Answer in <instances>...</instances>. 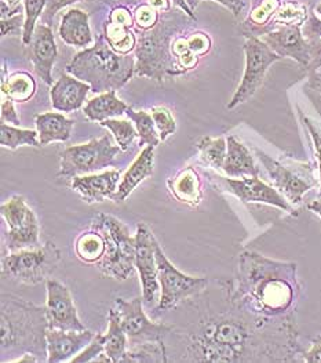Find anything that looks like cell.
I'll return each mask as SVG.
<instances>
[{"label": "cell", "instance_id": "cell-1", "mask_svg": "<svg viewBox=\"0 0 321 363\" xmlns=\"http://www.w3.org/2000/svg\"><path fill=\"white\" fill-rule=\"evenodd\" d=\"M209 287V286H207ZM182 304L196 318L164 337L170 361L238 363L295 362L299 347L294 316L270 319L239 307L229 294L228 281H215Z\"/></svg>", "mask_w": 321, "mask_h": 363}, {"label": "cell", "instance_id": "cell-2", "mask_svg": "<svg viewBox=\"0 0 321 363\" xmlns=\"http://www.w3.org/2000/svg\"><path fill=\"white\" fill-rule=\"evenodd\" d=\"M296 269L295 262L244 250L239 256L236 278L228 281L229 294L243 310L255 315L270 319L294 316L300 293Z\"/></svg>", "mask_w": 321, "mask_h": 363}, {"label": "cell", "instance_id": "cell-3", "mask_svg": "<svg viewBox=\"0 0 321 363\" xmlns=\"http://www.w3.org/2000/svg\"><path fill=\"white\" fill-rule=\"evenodd\" d=\"M0 320L1 355L33 354L40 362H47L49 322L46 307L35 306L11 294H3Z\"/></svg>", "mask_w": 321, "mask_h": 363}, {"label": "cell", "instance_id": "cell-4", "mask_svg": "<svg viewBox=\"0 0 321 363\" xmlns=\"http://www.w3.org/2000/svg\"><path fill=\"white\" fill-rule=\"evenodd\" d=\"M66 72L91 86L94 94L116 91L135 74V55L115 52L101 33L94 46L78 52L68 64Z\"/></svg>", "mask_w": 321, "mask_h": 363}, {"label": "cell", "instance_id": "cell-5", "mask_svg": "<svg viewBox=\"0 0 321 363\" xmlns=\"http://www.w3.org/2000/svg\"><path fill=\"white\" fill-rule=\"evenodd\" d=\"M196 23L181 9H171L160 26L138 36L135 46V75L163 83L165 77H180L171 54L173 40Z\"/></svg>", "mask_w": 321, "mask_h": 363}, {"label": "cell", "instance_id": "cell-6", "mask_svg": "<svg viewBox=\"0 0 321 363\" xmlns=\"http://www.w3.org/2000/svg\"><path fill=\"white\" fill-rule=\"evenodd\" d=\"M93 228L105 238L107 249L104 257L97 262L100 272L117 281H126L135 269V236L119 218L101 213Z\"/></svg>", "mask_w": 321, "mask_h": 363}, {"label": "cell", "instance_id": "cell-7", "mask_svg": "<svg viewBox=\"0 0 321 363\" xmlns=\"http://www.w3.org/2000/svg\"><path fill=\"white\" fill-rule=\"evenodd\" d=\"M59 264V249L54 242H47L36 249H24L4 256L1 277L25 285H39L49 281Z\"/></svg>", "mask_w": 321, "mask_h": 363}, {"label": "cell", "instance_id": "cell-8", "mask_svg": "<svg viewBox=\"0 0 321 363\" xmlns=\"http://www.w3.org/2000/svg\"><path fill=\"white\" fill-rule=\"evenodd\" d=\"M122 152L119 145L113 144L107 134L100 138L79 145L66 147L61 152V169L58 176L64 179H75L81 174L98 173L116 163V156Z\"/></svg>", "mask_w": 321, "mask_h": 363}, {"label": "cell", "instance_id": "cell-9", "mask_svg": "<svg viewBox=\"0 0 321 363\" xmlns=\"http://www.w3.org/2000/svg\"><path fill=\"white\" fill-rule=\"evenodd\" d=\"M1 217L7 224L3 238L4 247L11 252L40 247V225L35 211L27 205L23 195H14L0 206Z\"/></svg>", "mask_w": 321, "mask_h": 363}, {"label": "cell", "instance_id": "cell-10", "mask_svg": "<svg viewBox=\"0 0 321 363\" xmlns=\"http://www.w3.org/2000/svg\"><path fill=\"white\" fill-rule=\"evenodd\" d=\"M155 255L158 262V281L161 289L160 301L156 312L171 311L182 301L199 294L210 285L207 278L189 277L177 269L165 257L159 242H156Z\"/></svg>", "mask_w": 321, "mask_h": 363}, {"label": "cell", "instance_id": "cell-11", "mask_svg": "<svg viewBox=\"0 0 321 363\" xmlns=\"http://www.w3.org/2000/svg\"><path fill=\"white\" fill-rule=\"evenodd\" d=\"M244 55V74L238 90L235 91L229 104L226 105L228 109H235L239 105L247 103L262 86L270 65L281 58L261 38L257 36H245Z\"/></svg>", "mask_w": 321, "mask_h": 363}, {"label": "cell", "instance_id": "cell-12", "mask_svg": "<svg viewBox=\"0 0 321 363\" xmlns=\"http://www.w3.org/2000/svg\"><path fill=\"white\" fill-rule=\"evenodd\" d=\"M261 39L281 58H293L303 68L317 69L321 67V42L305 38L302 26H277Z\"/></svg>", "mask_w": 321, "mask_h": 363}, {"label": "cell", "instance_id": "cell-13", "mask_svg": "<svg viewBox=\"0 0 321 363\" xmlns=\"http://www.w3.org/2000/svg\"><path fill=\"white\" fill-rule=\"evenodd\" d=\"M142 301L144 297L141 296L132 300H115V306L120 315V322L129 338L130 348L146 342H161L173 330V325L152 322L144 312Z\"/></svg>", "mask_w": 321, "mask_h": 363}, {"label": "cell", "instance_id": "cell-14", "mask_svg": "<svg viewBox=\"0 0 321 363\" xmlns=\"http://www.w3.org/2000/svg\"><path fill=\"white\" fill-rule=\"evenodd\" d=\"M209 176L219 191L236 196L244 203H264L287 211L291 216L298 214L295 213L294 206L274 186H270L259 177L230 179L214 173Z\"/></svg>", "mask_w": 321, "mask_h": 363}, {"label": "cell", "instance_id": "cell-15", "mask_svg": "<svg viewBox=\"0 0 321 363\" xmlns=\"http://www.w3.org/2000/svg\"><path fill=\"white\" fill-rule=\"evenodd\" d=\"M135 268L139 272L142 297L146 306H151L159 290L158 262L155 255L156 238L148 225L139 223L135 233Z\"/></svg>", "mask_w": 321, "mask_h": 363}, {"label": "cell", "instance_id": "cell-16", "mask_svg": "<svg viewBox=\"0 0 321 363\" xmlns=\"http://www.w3.org/2000/svg\"><path fill=\"white\" fill-rule=\"evenodd\" d=\"M255 155L258 156L262 166L268 172L273 186L293 206L300 205L303 195L316 185V182L310 176L308 177L305 173L295 172L290 166H286L284 163L273 159L258 148H255Z\"/></svg>", "mask_w": 321, "mask_h": 363}, {"label": "cell", "instance_id": "cell-17", "mask_svg": "<svg viewBox=\"0 0 321 363\" xmlns=\"http://www.w3.org/2000/svg\"><path fill=\"white\" fill-rule=\"evenodd\" d=\"M47 303L46 316L49 329L55 330H86L78 316V311L72 298L69 287L62 285L58 281L49 279L46 282Z\"/></svg>", "mask_w": 321, "mask_h": 363}, {"label": "cell", "instance_id": "cell-18", "mask_svg": "<svg viewBox=\"0 0 321 363\" xmlns=\"http://www.w3.org/2000/svg\"><path fill=\"white\" fill-rule=\"evenodd\" d=\"M29 60L32 61L35 74L46 84H53V67L58 57V49L54 39L52 26L37 24L33 38L29 43Z\"/></svg>", "mask_w": 321, "mask_h": 363}, {"label": "cell", "instance_id": "cell-19", "mask_svg": "<svg viewBox=\"0 0 321 363\" xmlns=\"http://www.w3.org/2000/svg\"><path fill=\"white\" fill-rule=\"evenodd\" d=\"M95 333L91 330H47V362L59 363L68 361L86 348Z\"/></svg>", "mask_w": 321, "mask_h": 363}, {"label": "cell", "instance_id": "cell-20", "mask_svg": "<svg viewBox=\"0 0 321 363\" xmlns=\"http://www.w3.org/2000/svg\"><path fill=\"white\" fill-rule=\"evenodd\" d=\"M120 173L117 170H107L90 176H78L72 180V189L78 192L81 199L88 203H101L105 199H112L119 186Z\"/></svg>", "mask_w": 321, "mask_h": 363}, {"label": "cell", "instance_id": "cell-21", "mask_svg": "<svg viewBox=\"0 0 321 363\" xmlns=\"http://www.w3.org/2000/svg\"><path fill=\"white\" fill-rule=\"evenodd\" d=\"M91 86L72 75H61L50 91L54 109L59 112H72L84 104Z\"/></svg>", "mask_w": 321, "mask_h": 363}, {"label": "cell", "instance_id": "cell-22", "mask_svg": "<svg viewBox=\"0 0 321 363\" xmlns=\"http://www.w3.org/2000/svg\"><path fill=\"white\" fill-rule=\"evenodd\" d=\"M153 163H155V147L146 145L141 154L136 156L130 169L122 177V182L117 186V191L112 196L115 203H122L130 196L135 188L153 174Z\"/></svg>", "mask_w": 321, "mask_h": 363}, {"label": "cell", "instance_id": "cell-23", "mask_svg": "<svg viewBox=\"0 0 321 363\" xmlns=\"http://www.w3.org/2000/svg\"><path fill=\"white\" fill-rule=\"evenodd\" d=\"M226 143L228 154L222 167L223 174L230 179L259 177V167L257 166L251 151L235 135H229Z\"/></svg>", "mask_w": 321, "mask_h": 363}, {"label": "cell", "instance_id": "cell-24", "mask_svg": "<svg viewBox=\"0 0 321 363\" xmlns=\"http://www.w3.org/2000/svg\"><path fill=\"white\" fill-rule=\"evenodd\" d=\"M59 36L69 46L87 49L93 43L88 14L79 9L68 10L61 20Z\"/></svg>", "mask_w": 321, "mask_h": 363}, {"label": "cell", "instance_id": "cell-25", "mask_svg": "<svg viewBox=\"0 0 321 363\" xmlns=\"http://www.w3.org/2000/svg\"><path fill=\"white\" fill-rule=\"evenodd\" d=\"M36 130L39 133L40 145L46 147L55 141H68L72 135L75 122L58 112H46L36 115Z\"/></svg>", "mask_w": 321, "mask_h": 363}, {"label": "cell", "instance_id": "cell-26", "mask_svg": "<svg viewBox=\"0 0 321 363\" xmlns=\"http://www.w3.org/2000/svg\"><path fill=\"white\" fill-rule=\"evenodd\" d=\"M167 185L171 195L181 203L197 206L203 199L200 176L192 166L182 169L175 177L167 182Z\"/></svg>", "mask_w": 321, "mask_h": 363}, {"label": "cell", "instance_id": "cell-27", "mask_svg": "<svg viewBox=\"0 0 321 363\" xmlns=\"http://www.w3.org/2000/svg\"><path fill=\"white\" fill-rule=\"evenodd\" d=\"M281 0H252V9L244 21V36H262L274 29L273 20L281 6Z\"/></svg>", "mask_w": 321, "mask_h": 363}, {"label": "cell", "instance_id": "cell-28", "mask_svg": "<svg viewBox=\"0 0 321 363\" xmlns=\"http://www.w3.org/2000/svg\"><path fill=\"white\" fill-rule=\"evenodd\" d=\"M129 105L116 96V91H107L90 100L84 106V115L91 122H103L124 115Z\"/></svg>", "mask_w": 321, "mask_h": 363}, {"label": "cell", "instance_id": "cell-29", "mask_svg": "<svg viewBox=\"0 0 321 363\" xmlns=\"http://www.w3.org/2000/svg\"><path fill=\"white\" fill-rule=\"evenodd\" d=\"M107 333L105 335V355L110 363H122L126 352L129 338L122 326L120 315L116 308H112L107 315Z\"/></svg>", "mask_w": 321, "mask_h": 363}, {"label": "cell", "instance_id": "cell-30", "mask_svg": "<svg viewBox=\"0 0 321 363\" xmlns=\"http://www.w3.org/2000/svg\"><path fill=\"white\" fill-rule=\"evenodd\" d=\"M36 93V82L25 71L14 72L1 80V94L14 103H27Z\"/></svg>", "mask_w": 321, "mask_h": 363}, {"label": "cell", "instance_id": "cell-31", "mask_svg": "<svg viewBox=\"0 0 321 363\" xmlns=\"http://www.w3.org/2000/svg\"><path fill=\"white\" fill-rule=\"evenodd\" d=\"M105 249H107L105 238L95 228L79 235L75 243L76 256L83 262H87V264H97L104 257Z\"/></svg>", "mask_w": 321, "mask_h": 363}, {"label": "cell", "instance_id": "cell-32", "mask_svg": "<svg viewBox=\"0 0 321 363\" xmlns=\"http://www.w3.org/2000/svg\"><path fill=\"white\" fill-rule=\"evenodd\" d=\"M197 150H199L200 162L204 166L211 167L218 172H222L226 154H228L226 138H223V137H218V138L202 137L197 141Z\"/></svg>", "mask_w": 321, "mask_h": 363}, {"label": "cell", "instance_id": "cell-33", "mask_svg": "<svg viewBox=\"0 0 321 363\" xmlns=\"http://www.w3.org/2000/svg\"><path fill=\"white\" fill-rule=\"evenodd\" d=\"M126 115L134 123L141 147H146V145L158 147L160 144V135L158 133L155 121L151 113H148L146 111H134L133 108L129 106V109L126 111Z\"/></svg>", "mask_w": 321, "mask_h": 363}, {"label": "cell", "instance_id": "cell-34", "mask_svg": "<svg viewBox=\"0 0 321 363\" xmlns=\"http://www.w3.org/2000/svg\"><path fill=\"white\" fill-rule=\"evenodd\" d=\"M0 144L8 150H17L18 147H42L37 130H25L14 128L6 123L0 125Z\"/></svg>", "mask_w": 321, "mask_h": 363}, {"label": "cell", "instance_id": "cell-35", "mask_svg": "<svg viewBox=\"0 0 321 363\" xmlns=\"http://www.w3.org/2000/svg\"><path fill=\"white\" fill-rule=\"evenodd\" d=\"M308 9L302 3L296 0H288L281 3L280 9L277 10L273 26L277 28L280 26H303L308 21Z\"/></svg>", "mask_w": 321, "mask_h": 363}, {"label": "cell", "instance_id": "cell-36", "mask_svg": "<svg viewBox=\"0 0 321 363\" xmlns=\"http://www.w3.org/2000/svg\"><path fill=\"white\" fill-rule=\"evenodd\" d=\"M100 125L105 129L110 130V133L113 134V137L122 151H127L132 147L135 137L138 135L134 123H130L129 121L110 118V119L100 122Z\"/></svg>", "mask_w": 321, "mask_h": 363}, {"label": "cell", "instance_id": "cell-37", "mask_svg": "<svg viewBox=\"0 0 321 363\" xmlns=\"http://www.w3.org/2000/svg\"><path fill=\"white\" fill-rule=\"evenodd\" d=\"M24 3V13H25V24L23 30V43L24 46H29L33 32L36 28L37 20L43 16L46 10L47 0H23Z\"/></svg>", "mask_w": 321, "mask_h": 363}, {"label": "cell", "instance_id": "cell-38", "mask_svg": "<svg viewBox=\"0 0 321 363\" xmlns=\"http://www.w3.org/2000/svg\"><path fill=\"white\" fill-rule=\"evenodd\" d=\"M151 115L155 121V125H156V129L160 135L161 141H165L170 135H173L175 133L177 123H175V119H174L173 113L170 112V109H167L165 106H153Z\"/></svg>", "mask_w": 321, "mask_h": 363}, {"label": "cell", "instance_id": "cell-39", "mask_svg": "<svg viewBox=\"0 0 321 363\" xmlns=\"http://www.w3.org/2000/svg\"><path fill=\"white\" fill-rule=\"evenodd\" d=\"M104 352H105V335L97 333L90 341V344L78 354V357L72 359V362H94Z\"/></svg>", "mask_w": 321, "mask_h": 363}, {"label": "cell", "instance_id": "cell-40", "mask_svg": "<svg viewBox=\"0 0 321 363\" xmlns=\"http://www.w3.org/2000/svg\"><path fill=\"white\" fill-rule=\"evenodd\" d=\"M24 24H25V13H18L16 16H11L8 18H3L0 21V30H1V38L6 36H23L24 30Z\"/></svg>", "mask_w": 321, "mask_h": 363}, {"label": "cell", "instance_id": "cell-41", "mask_svg": "<svg viewBox=\"0 0 321 363\" xmlns=\"http://www.w3.org/2000/svg\"><path fill=\"white\" fill-rule=\"evenodd\" d=\"M187 43L190 50L194 52L199 58L206 55L211 49V39L204 32H193L187 36Z\"/></svg>", "mask_w": 321, "mask_h": 363}, {"label": "cell", "instance_id": "cell-42", "mask_svg": "<svg viewBox=\"0 0 321 363\" xmlns=\"http://www.w3.org/2000/svg\"><path fill=\"white\" fill-rule=\"evenodd\" d=\"M78 1H88V0H47V4H46V10L42 16V24H46V26H53L54 17L55 14L66 7V6H71L74 3H78Z\"/></svg>", "mask_w": 321, "mask_h": 363}, {"label": "cell", "instance_id": "cell-43", "mask_svg": "<svg viewBox=\"0 0 321 363\" xmlns=\"http://www.w3.org/2000/svg\"><path fill=\"white\" fill-rule=\"evenodd\" d=\"M302 116V122L305 125V128L309 131L310 137H312V141H313V145H315V151H316V156L319 159V172H320V194H321V130L313 121H310L309 118Z\"/></svg>", "mask_w": 321, "mask_h": 363}, {"label": "cell", "instance_id": "cell-44", "mask_svg": "<svg viewBox=\"0 0 321 363\" xmlns=\"http://www.w3.org/2000/svg\"><path fill=\"white\" fill-rule=\"evenodd\" d=\"M1 123H11L14 126H20V118H18V113L16 111V106H14V101L8 97H4L1 99Z\"/></svg>", "mask_w": 321, "mask_h": 363}, {"label": "cell", "instance_id": "cell-45", "mask_svg": "<svg viewBox=\"0 0 321 363\" xmlns=\"http://www.w3.org/2000/svg\"><path fill=\"white\" fill-rule=\"evenodd\" d=\"M303 361L308 363H321V335L312 340L310 348L303 352Z\"/></svg>", "mask_w": 321, "mask_h": 363}, {"label": "cell", "instance_id": "cell-46", "mask_svg": "<svg viewBox=\"0 0 321 363\" xmlns=\"http://www.w3.org/2000/svg\"><path fill=\"white\" fill-rule=\"evenodd\" d=\"M211 1H215V3H219V4H222L223 7H226L236 18H239L241 16V13H243V10H244V0H211Z\"/></svg>", "mask_w": 321, "mask_h": 363}, {"label": "cell", "instance_id": "cell-47", "mask_svg": "<svg viewBox=\"0 0 321 363\" xmlns=\"http://www.w3.org/2000/svg\"><path fill=\"white\" fill-rule=\"evenodd\" d=\"M173 3H174V6H177L178 9H181L182 11H185L189 17H192L193 20H197V18H196V14L190 10L187 0H173Z\"/></svg>", "mask_w": 321, "mask_h": 363}, {"label": "cell", "instance_id": "cell-48", "mask_svg": "<svg viewBox=\"0 0 321 363\" xmlns=\"http://www.w3.org/2000/svg\"><path fill=\"white\" fill-rule=\"evenodd\" d=\"M306 208H308V210H310L312 213L317 214V216L321 218V198L320 199H316V201L310 202Z\"/></svg>", "mask_w": 321, "mask_h": 363}, {"label": "cell", "instance_id": "cell-49", "mask_svg": "<svg viewBox=\"0 0 321 363\" xmlns=\"http://www.w3.org/2000/svg\"><path fill=\"white\" fill-rule=\"evenodd\" d=\"M187 4H189V7H190V10L194 13L196 11V9H197V6H199V3L202 1V0H187Z\"/></svg>", "mask_w": 321, "mask_h": 363}, {"label": "cell", "instance_id": "cell-50", "mask_svg": "<svg viewBox=\"0 0 321 363\" xmlns=\"http://www.w3.org/2000/svg\"><path fill=\"white\" fill-rule=\"evenodd\" d=\"M8 6H18L21 4V0H4Z\"/></svg>", "mask_w": 321, "mask_h": 363}, {"label": "cell", "instance_id": "cell-51", "mask_svg": "<svg viewBox=\"0 0 321 363\" xmlns=\"http://www.w3.org/2000/svg\"><path fill=\"white\" fill-rule=\"evenodd\" d=\"M316 13H317V14L321 17V3L317 4V7H316Z\"/></svg>", "mask_w": 321, "mask_h": 363}]
</instances>
